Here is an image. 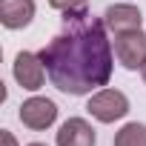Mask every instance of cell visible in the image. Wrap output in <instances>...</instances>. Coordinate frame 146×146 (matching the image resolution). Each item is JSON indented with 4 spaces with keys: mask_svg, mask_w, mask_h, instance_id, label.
Listing matches in <instances>:
<instances>
[{
    "mask_svg": "<svg viewBox=\"0 0 146 146\" xmlns=\"http://www.w3.org/2000/svg\"><path fill=\"white\" fill-rule=\"evenodd\" d=\"M52 86L66 95H89L112 78V43L106 23L86 6L63 12L60 32L37 52Z\"/></svg>",
    "mask_w": 146,
    "mask_h": 146,
    "instance_id": "cell-1",
    "label": "cell"
},
{
    "mask_svg": "<svg viewBox=\"0 0 146 146\" xmlns=\"http://www.w3.org/2000/svg\"><path fill=\"white\" fill-rule=\"evenodd\" d=\"M89 115L92 117H98L100 123H115V120H120V117H126V112H129V98L123 95V92H117V89H100V92H95L92 98H89Z\"/></svg>",
    "mask_w": 146,
    "mask_h": 146,
    "instance_id": "cell-2",
    "label": "cell"
},
{
    "mask_svg": "<svg viewBox=\"0 0 146 146\" xmlns=\"http://www.w3.org/2000/svg\"><path fill=\"white\" fill-rule=\"evenodd\" d=\"M115 54L126 69H143L146 63V32H123L115 35Z\"/></svg>",
    "mask_w": 146,
    "mask_h": 146,
    "instance_id": "cell-3",
    "label": "cell"
},
{
    "mask_svg": "<svg viewBox=\"0 0 146 146\" xmlns=\"http://www.w3.org/2000/svg\"><path fill=\"white\" fill-rule=\"evenodd\" d=\"M46 75H49V72H46L40 54H35V52H20V54L15 57V80H17L23 89L37 92V89L43 86Z\"/></svg>",
    "mask_w": 146,
    "mask_h": 146,
    "instance_id": "cell-4",
    "label": "cell"
},
{
    "mask_svg": "<svg viewBox=\"0 0 146 146\" xmlns=\"http://www.w3.org/2000/svg\"><path fill=\"white\" fill-rule=\"evenodd\" d=\"M20 123L40 132V129H49L57 117V106L49 100V98H29L23 106H20Z\"/></svg>",
    "mask_w": 146,
    "mask_h": 146,
    "instance_id": "cell-5",
    "label": "cell"
},
{
    "mask_svg": "<svg viewBox=\"0 0 146 146\" xmlns=\"http://www.w3.org/2000/svg\"><path fill=\"white\" fill-rule=\"evenodd\" d=\"M103 23L115 32V35H123V32H137L143 17H140V9L132 6V3H115L103 12Z\"/></svg>",
    "mask_w": 146,
    "mask_h": 146,
    "instance_id": "cell-6",
    "label": "cell"
},
{
    "mask_svg": "<svg viewBox=\"0 0 146 146\" xmlns=\"http://www.w3.org/2000/svg\"><path fill=\"white\" fill-rule=\"evenodd\" d=\"M98 135L83 117H69L57 129V146H95Z\"/></svg>",
    "mask_w": 146,
    "mask_h": 146,
    "instance_id": "cell-7",
    "label": "cell"
},
{
    "mask_svg": "<svg viewBox=\"0 0 146 146\" xmlns=\"http://www.w3.org/2000/svg\"><path fill=\"white\" fill-rule=\"evenodd\" d=\"M35 17V0H0V23L6 29H26Z\"/></svg>",
    "mask_w": 146,
    "mask_h": 146,
    "instance_id": "cell-8",
    "label": "cell"
},
{
    "mask_svg": "<svg viewBox=\"0 0 146 146\" xmlns=\"http://www.w3.org/2000/svg\"><path fill=\"white\" fill-rule=\"evenodd\" d=\"M115 146H146V126L143 123H126L115 135Z\"/></svg>",
    "mask_w": 146,
    "mask_h": 146,
    "instance_id": "cell-9",
    "label": "cell"
},
{
    "mask_svg": "<svg viewBox=\"0 0 146 146\" xmlns=\"http://www.w3.org/2000/svg\"><path fill=\"white\" fill-rule=\"evenodd\" d=\"M86 0H49V6L57 12H69V9H80Z\"/></svg>",
    "mask_w": 146,
    "mask_h": 146,
    "instance_id": "cell-10",
    "label": "cell"
},
{
    "mask_svg": "<svg viewBox=\"0 0 146 146\" xmlns=\"http://www.w3.org/2000/svg\"><path fill=\"white\" fill-rule=\"evenodd\" d=\"M0 140H3V146H17V140H15V135H12L9 129L0 132Z\"/></svg>",
    "mask_w": 146,
    "mask_h": 146,
    "instance_id": "cell-11",
    "label": "cell"
},
{
    "mask_svg": "<svg viewBox=\"0 0 146 146\" xmlns=\"http://www.w3.org/2000/svg\"><path fill=\"white\" fill-rule=\"evenodd\" d=\"M140 72H143V80H146V63H143V69H140Z\"/></svg>",
    "mask_w": 146,
    "mask_h": 146,
    "instance_id": "cell-12",
    "label": "cell"
},
{
    "mask_svg": "<svg viewBox=\"0 0 146 146\" xmlns=\"http://www.w3.org/2000/svg\"><path fill=\"white\" fill-rule=\"evenodd\" d=\"M29 146H43V143H29Z\"/></svg>",
    "mask_w": 146,
    "mask_h": 146,
    "instance_id": "cell-13",
    "label": "cell"
}]
</instances>
